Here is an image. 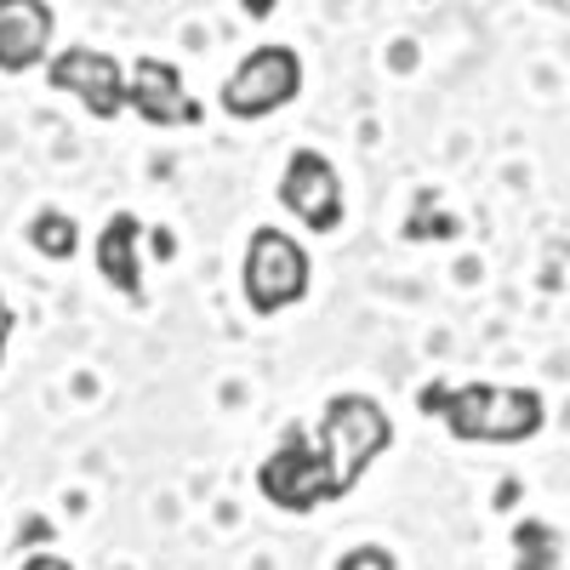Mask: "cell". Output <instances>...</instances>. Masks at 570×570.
Here are the masks:
<instances>
[{
	"instance_id": "1",
	"label": "cell",
	"mask_w": 570,
	"mask_h": 570,
	"mask_svg": "<svg viewBox=\"0 0 570 570\" xmlns=\"http://www.w3.org/2000/svg\"><path fill=\"white\" fill-rule=\"evenodd\" d=\"M394 445V422L371 394H337L320 411V434L285 428V440L263 456L257 491L285 513H314L325 502H343L365 468Z\"/></svg>"
},
{
	"instance_id": "2",
	"label": "cell",
	"mask_w": 570,
	"mask_h": 570,
	"mask_svg": "<svg viewBox=\"0 0 570 570\" xmlns=\"http://www.w3.org/2000/svg\"><path fill=\"white\" fill-rule=\"evenodd\" d=\"M416 411L440 416L451 428V440L462 445H525L548 422V405L537 389H497V383H462V389L428 383L416 394Z\"/></svg>"
},
{
	"instance_id": "3",
	"label": "cell",
	"mask_w": 570,
	"mask_h": 570,
	"mask_svg": "<svg viewBox=\"0 0 570 570\" xmlns=\"http://www.w3.org/2000/svg\"><path fill=\"white\" fill-rule=\"evenodd\" d=\"M240 285H246L252 314H279V308H292V303L308 297V252H303L285 228H257L252 240H246Z\"/></svg>"
},
{
	"instance_id": "4",
	"label": "cell",
	"mask_w": 570,
	"mask_h": 570,
	"mask_svg": "<svg viewBox=\"0 0 570 570\" xmlns=\"http://www.w3.org/2000/svg\"><path fill=\"white\" fill-rule=\"evenodd\" d=\"M297 91H303V58L292 46H257V52L240 58V69L223 80V109L234 120H263V115L292 104Z\"/></svg>"
},
{
	"instance_id": "5",
	"label": "cell",
	"mask_w": 570,
	"mask_h": 570,
	"mask_svg": "<svg viewBox=\"0 0 570 570\" xmlns=\"http://www.w3.org/2000/svg\"><path fill=\"white\" fill-rule=\"evenodd\" d=\"M46 86L75 91L98 120H115L120 109H131V75L109 52H91V46H69V52H58L52 63H46Z\"/></svg>"
},
{
	"instance_id": "6",
	"label": "cell",
	"mask_w": 570,
	"mask_h": 570,
	"mask_svg": "<svg viewBox=\"0 0 570 570\" xmlns=\"http://www.w3.org/2000/svg\"><path fill=\"white\" fill-rule=\"evenodd\" d=\"M279 206L297 212L308 234H337L343 228V177L320 149H297L279 177Z\"/></svg>"
},
{
	"instance_id": "7",
	"label": "cell",
	"mask_w": 570,
	"mask_h": 570,
	"mask_svg": "<svg viewBox=\"0 0 570 570\" xmlns=\"http://www.w3.org/2000/svg\"><path fill=\"white\" fill-rule=\"evenodd\" d=\"M52 7L46 0H0V75H23L52 52Z\"/></svg>"
},
{
	"instance_id": "8",
	"label": "cell",
	"mask_w": 570,
	"mask_h": 570,
	"mask_svg": "<svg viewBox=\"0 0 570 570\" xmlns=\"http://www.w3.org/2000/svg\"><path fill=\"white\" fill-rule=\"evenodd\" d=\"M131 109L149 126H195L200 120V104L183 91L177 63H160V58L131 63Z\"/></svg>"
},
{
	"instance_id": "9",
	"label": "cell",
	"mask_w": 570,
	"mask_h": 570,
	"mask_svg": "<svg viewBox=\"0 0 570 570\" xmlns=\"http://www.w3.org/2000/svg\"><path fill=\"white\" fill-rule=\"evenodd\" d=\"M137 234L142 223L131 212H115L98 234V274L115 285L126 303H142V268H137Z\"/></svg>"
},
{
	"instance_id": "10",
	"label": "cell",
	"mask_w": 570,
	"mask_h": 570,
	"mask_svg": "<svg viewBox=\"0 0 570 570\" xmlns=\"http://www.w3.org/2000/svg\"><path fill=\"white\" fill-rule=\"evenodd\" d=\"M29 246H35L40 257H52V263H69L75 246H80V228H75L69 212H35V223H29Z\"/></svg>"
},
{
	"instance_id": "11",
	"label": "cell",
	"mask_w": 570,
	"mask_h": 570,
	"mask_svg": "<svg viewBox=\"0 0 570 570\" xmlns=\"http://www.w3.org/2000/svg\"><path fill=\"white\" fill-rule=\"evenodd\" d=\"M513 548H519L513 570H559V537L548 525H537V519H525V525L513 531Z\"/></svg>"
},
{
	"instance_id": "12",
	"label": "cell",
	"mask_w": 570,
	"mask_h": 570,
	"mask_svg": "<svg viewBox=\"0 0 570 570\" xmlns=\"http://www.w3.org/2000/svg\"><path fill=\"white\" fill-rule=\"evenodd\" d=\"M337 570H400V564H394V553H389V548L365 542V548H348V553L337 559Z\"/></svg>"
},
{
	"instance_id": "13",
	"label": "cell",
	"mask_w": 570,
	"mask_h": 570,
	"mask_svg": "<svg viewBox=\"0 0 570 570\" xmlns=\"http://www.w3.org/2000/svg\"><path fill=\"white\" fill-rule=\"evenodd\" d=\"M405 234H411V240H422V234H456V223L451 217H434V223L416 217V223H405Z\"/></svg>"
},
{
	"instance_id": "14",
	"label": "cell",
	"mask_w": 570,
	"mask_h": 570,
	"mask_svg": "<svg viewBox=\"0 0 570 570\" xmlns=\"http://www.w3.org/2000/svg\"><path fill=\"white\" fill-rule=\"evenodd\" d=\"M18 570H75L69 559H58V553H35V559H23Z\"/></svg>"
},
{
	"instance_id": "15",
	"label": "cell",
	"mask_w": 570,
	"mask_h": 570,
	"mask_svg": "<svg viewBox=\"0 0 570 570\" xmlns=\"http://www.w3.org/2000/svg\"><path fill=\"white\" fill-rule=\"evenodd\" d=\"M12 325H18V314H12V303L0 297V360H7V337H12Z\"/></svg>"
},
{
	"instance_id": "16",
	"label": "cell",
	"mask_w": 570,
	"mask_h": 570,
	"mask_svg": "<svg viewBox=\"0 0 570 570\" xmlns=\"http://www.w3.org/2000/svg\"><path fill=\"white\" fill-rule=\"evenodd\" d=\"M240 7H246L252 18H274V7H279V0H240Z\"/></svg>"
}]
</instances>
